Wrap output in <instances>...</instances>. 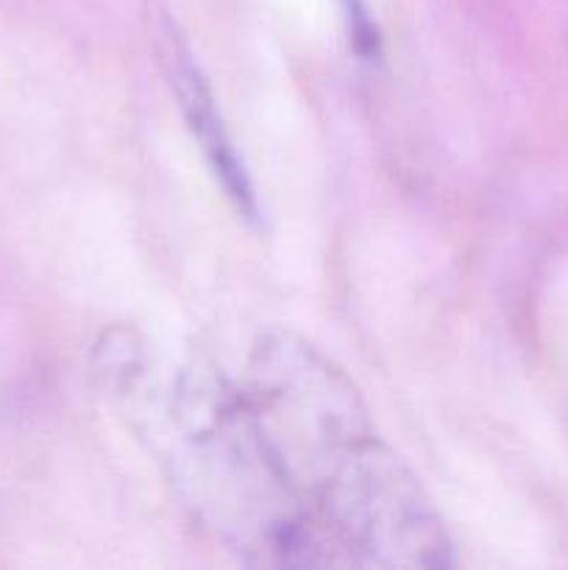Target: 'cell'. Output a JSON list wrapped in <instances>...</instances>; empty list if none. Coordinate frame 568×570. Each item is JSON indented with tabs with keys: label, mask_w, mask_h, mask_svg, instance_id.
Segmentation results:
<instances>
[{
	"label": "cell",
	"mask_w": 568,
	"mask_h": 570,
	"mask_svg": "<svg viewBox=\"0 0 568 570\" xmlns=\"http://www.w3.org/2000/svg\"><path fill=\"white\" fill-rule=\"evenodd\" d=\"M115 399L165 417L170 468L206 527L254 566L337 568V546L273 460L243 387L209 362H189L154 401V362Z\"/></svg>",
	"instance_id": "cell-1"
},
{
	"label": "cell",
	"mask_w": 568,
	"mask_h": 570,
	"mask_svg": "<svg viewBox=\"0 0 568 570\" xmlns=\"http://www.w3.org/2000/svg\"><path fill=\"white\" fill-rule=\"evenodd\" d=\"M343 566L449 568L451 540L421 479L373 440L312 507Z\"/></svg>",
	"instance_id": "cell-3"
},
{
	"label": "cell",
	"mask_w": 568,
	"mask_h": 570,
	"mask_svg": "<svg viewBox=\"0 0 568 570\" xmlns=\"http://www.w3.org/2000/svg\"><path fill=\"white\" fill-rule=\"evenodd\" d=\"M239 387L273 460L310 512L323 490L379 438L343 367L293 332L259 337Z\"/></svg>",
	"instance_id": "cell-2"
},
{
	"label": "cell",
	"mask_w": 568,
	"mask_h": 570,
	"mask_svg": "<svg viewBox=\"0 0 568 570\" xmlns=\"http://www.w3.org/2000/svg\"><path fill=\"white\" fill-rule=\"evenodd\" d=\"M150 42H154L156 61H159L161 76H165L167 87L176 98L178 111H182L189 134L198 139L200 154H204L206 165L221 181L226 198L232 200L234 209L245 220H259L256 193L251 187L243 156H239L237 145H234L232 134L226 128V120H223L215 92H212L193 48L187 45L184 33L178 31L176 20L167 17V11L150 14Z\"/></svg>",
	"instance_id": "cell-4"
},
{
	"label": "cell",
	"mask_w": 568,
	"mask_h": 570,
	"mask_svg": "<svg viewBox=\"0 0 568 570\" xmlns=\"http://www.w3.org/2000/svg\"><path fill=\"white\" fill-rule=\"evenodd\" d=\"M343 17L345 28H349L351 50L362 61H376L382 53V37H379V28L368 11L365 0H343Z\"/></svg>",
	"instance_id": "cell-5"
}]
</instances>
